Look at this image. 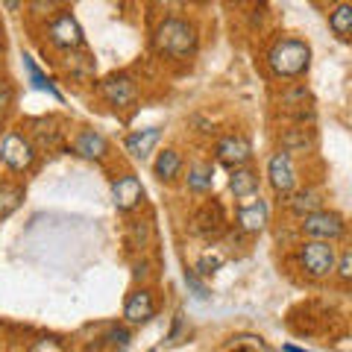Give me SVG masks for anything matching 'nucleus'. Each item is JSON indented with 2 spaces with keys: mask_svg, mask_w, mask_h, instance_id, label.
<instances>
[{
  "mask_svg": "<svg viewBox=\"0 0 352 352\" xmlns=\"http://www.w3.org/2000/svg\"><path fill=\"white\" fill-rule=\"evenodd\" d=\"M197 44H200V36H197V27L188 18L170 15L153 32V47H156V53L164 59H173V62L191 59L197 53Z\"/></svg>",
  "mask_w": 352,
  "mask_h": 352,
  "instance_id": "f257e3e1",
  "label": "nucleus"
},
{
  "mask_svg": "<svg viewBox=\"0 0 352 352\" xmlns=\"http://www.w3.org/2000/svg\"><path fill=\"white\" fill-rule=\"evenodd\" d=\"M267 68L276 80H300L311 68V47L302 38H276L267 50Z\"/></svg>",
  "mask_w": 352,
  "mask_h": 352,
  "instance_id": "f03ea898",
  "label": "nucleus"
},
{
  "mask_svg": "<svg viewBox=\"0 0 352 352\" xmlns=\"http://www.w3.org/2000/svg\"><path fill=\"white\" fill-rule=\"evenodd\" d=\"M335 261H338V250L335 244H323V241H302L296 244V264L308 279L323 282L335 273Z\"/></svg>",
  "mask_w": 352,
  "mask_h": 352,
  "instance_id": "7ed1b4c3",
  "label": "nucleus"
},
{
  "mask_svg": "<svg viewBox=\"0 0 352 352\" xmlns=\"http://www.w3.org/2000/svg\"><path fill=\"white\" fill-rule=\"evenodd\" d=\"M38 159V147L27 132L9 129L0 138V164H6L12 173H27Z\"/></svg>",
  "mask_w": 352,
  "mask_h": 352,
  "instance_id": "20e7f679",
  "label": "nucleus"
},
{
  "mask_svg": "<svg viewBox=\"0 0 352 352\" xmlns=\"http://www.w3.org/2000/svg\"><path fill=\"white\" fill-rule=\"evenodd\" d=\"M300 232L305 241H323V244H335L346 235V220L340 212L332 208H320L300 220Z\"/></svg>",
  "mask_w": 352,
  "mask_h": 352,
  "instance_id": "39448f33",
  "label": "nucleus"
},
{
  "mask_svg": "<svg viewBox=\"0 0 352 352\" xmlns=\"http://www.w3.org/2000/svg\"><path fill=\"white\" fill-rule=\"evenodd\" d=\"M44 32H47L50 47L65 50V53H71V50H82V44H85V36H82L80 21H76V18L71 15V9H65V6H62L59 12L47 21V27H44Z\"/></svg>",
  "mask_w": 352,
  "mask_h": 352,
  "instance_id": "423d86ee",
  "label": "nucleus"
},
{
  "mask_svg": "<svg viewBox=\"0 0 352 352\" xmlns=\"http://www.w3.org/2000/svg\"><path fill=\"white\" fill-rule=\"evenodd\" d=\"M267 182H270V188L276 191L279 197L294 194L296 185H300V173H296L294 156H288L285 150L273 153V156L267 159Z\"/></svg>",
  "mask_w": 352,
  "mask_h": 352,
  "instance_id": "0eeeda50",
  "label": "nucleus"
},
{
  "mask_svg": "<svg viewBox=\"0 0 352 352\" xmlns=\"http://www.w3.org/2000/svg\"><path fill=\"white\" fill-rule=\"evenodd\" d=\"M100 94L115 112H126L138 103V82L126 74H112L100 82Z\"/></svg>",
  "mask_w": 352,
  "mask_h": 352,
  "instance_id": "6e6552de",
  "label": "nucleus"
},
{
  "mask_svg": "<svg viewBox=\"0 0 352 352\" xmlns=\"http://www.w3.org/2000/svg\"><path fill=\"white\" fill-rule=\"evenodd\" d=\"M214 159L220 164H226V168H244V164L252 159V144L247 135H241V132H229V135L217 138L214 144Z\"/></svg>",
  "mask_w": 352,
  "mask_h": 352,
  "instance_id": "1a4fd4ad",
  "label": "nucleus"
},
{
  "mask_svg": "<svg viewBox=\"0 0 352 352\" xmlns=\"http://www.w3.org/2000/svg\"><path fill=\"white\" fill-rule=\"evenodd\" d=\"M112 200L118 206V212H135V208L144 203V185L135 173H120L112 179Z\"/></svg>",
  "mask_w": 352,
  "mask_h": 352,
  "instance_id": "9d476101",
  "label": "nucleus"
},
{
  "mask_svg": "<svg viewBox=\"0 0 352 352\" xmlns=\"http://www.w3.org/2000/svg\"><path fill=\"white\" fill-rule=\"evenodd\" d=\"M270 223V206L264 200H252V203H244L238 206L235 212V226L241 229L244 235H258L264 232Z\"/></svg>",
  "mask_w": 352,
  "mask_h": 352,
  "instance_id": "9b49d317",
  "label": "nucleus"
},
{
  "mask_svg": "<svg viewBox=\"0 0 352 352\" xmlns=\"http://www.w3.org/2000/svg\"><path fill=\"white\" fill-rule=\"evenodd\" d=\"M153 314H156V296H153L150 288H135V291L126 296V302H124V320L129 326L147 323Z\"/></svg>",
  "mask_w": 352,
  "mask_h": 352,
  "instance_id": "f8f14e48",
  "label": "nucleus"
},
{
  "mask_svg": "<svg viewBox=\"0 0 352 352\" xmlns=\"http://www.w3.org/2000/svg\"><path fill=\"white\" fill-rule=\"evenodd\" d=\"M74 153L88 162H106L112 147H109V141L97 129H82V132H76V138H74Z\"/></svg>",
  "mask_w": 352,
  "mask_h": 352,
  "instance_id": "ddd939ff",
  "label": "nucleus"
},
{
  "mask_svg": "<svg viewBox=\"0 0 352 352\" xmlns=\"http://www.w3.org/2000/svg\"><path fill=\"white\" fill-rule=\"evenodd\" d=\"M159 141H162V129H159V126L135 129V132H129V135L124 138V150L129 153L132 159H147L150 153L156 150Z\"/></svg>",
  "mask_w": 352,
  "mask_h": 352,
  "instance_id": "4468645a",
  "label": "nucleus"
},
{
  "mask_svg": "<svg viewBox=\"0 0 352 352\" xmlns=\"http://www.w3.org/2000/svg\"><path fill=\"white\" fill-rule=\"evenodd\" d=\"M258 173L252 170V168H235L232 173H229V191L235 194V200H250V197H256L258 194Z\"/></svg>",
  "mask_w": 352,
  "mask_h": 352,
  "instance_id": "2eb2a0df",
  "label": "nucleus"
},
{
  "mask_svg": "<svg viewBox=\"0 0 352 352\" xmlns=\"http://www.w3.org/2000/svg\"><path fill=\"white\" fill-rule=\"evenodd\" d=\"M288 208L294 217H308L311 212H320L323 208V194L317 188H296L294 194H288Z\"/></svg>",
  "mask_w": 352,
  "mask_h": 352,
  "instance_id": "dca6fc26",
  "label": "nucleus"
},
{
  "mask_svg": "<svg viewBox=\"0 0 352 352\" xmlns=\"http://www.w3.org/2000/svg\"><path fill=\"white\" fill-rule=\"evenodd\" d=\"M153 173H156V179H162V182H173L176 176L182 173V156H179V150H173V147L162 150L159 156H156V162H153Z\"/></svg>",
  "mask_w": 352,
  "mask_h": 352,
  "instance_id": "f3484780",
  "label": "nucleus"
},
{
  "mask_svg": "<svg viewBox=\"0 0 352 352\" xmlns=\"http://www.w3.org/2000/svg\"><path fill=\"white\" fill-rule=\"evenodd\" d=\"M185 182H188V191H194V194L212 191V185H214V168H212V162H194L191 168H188Z\"/></svg>",
  "mask_w": 352,
  "mask_h": 352,
  "instance_id": "a211bd4d",
  "label": "nucleus"
},
{
  "mask_svg": "<svg viewBox=\"0 0 352 352\" xmlns=\"http://www.w3.org/2000/svg\"><path fill=\"white\" fill-rule=\"evenodd\" d=\"M217 206L220 203H206L200 212L191 217V229H194L197 235H214V232H220V226H223V212L212 217V212H214Z\"/></svg>",
  "mask_w": 352,
  "mask_h": 352,
  "instance_id": "6ab92c4d",
  "label": "nucleus"
},
{
  "mask_svg": "<svg viewBox=\"0 0 352 352\" xmlns=\"http://www.w3.org/2000/svg\"><path fill=\"white\" fill-rule=\"evenodd\" d=\"M329 30H332L340 41L352 38V6L349 3H338L332 12H329Z\"/></svg>",
  "mask_w": 352,
  "mask_h": 352,
  "instance_id": "aec40b11",
  "label": "nucleus"
},
{
  "mask_svg": "<svg viewBox=\"0 0 352 352\" xmlns=\"http://www.w3.org/2000/svg\"><path fill=\"white\" fill-rule=\"evenodd\" d=\"M21 203H24V185L21 182H0V217H9L12 212H18Z\"/></svg>",
  "mask_w": 352,
  "mask_h": 352,
  "instance_id": "412c9836",
  "label": "nucleus"
},
{
  "mask_svg": "<svg viewBox=\"0 0 352 352\" xmlns=\"http://www.w3.org/2000/svg\"><path fill=\"white\" fill-rule=\"evenodd\" d=\"M314 147V138H311V129H305V126H296V129H288L282 135V150L288 153H308Z\"/></svg>",
  "mask_w": 352,
  "mask_h": 352,
  "instance_id": "4be33fe9",
  "label": "nucleus"
},
{
  "mask_svg": "<svg viewBox=\"0 0 352 352\" xmlns=\"http://www.w3.org/2000/svg\"><path fill=\"white\" fill-rule=\"evenodd\" d=\"M65 71H68L74 80H88V76L94 74V59L82 50H71L68 56H65Z\"/></svg>",
  "mask_w": 352,
  "mask_h": 352,
  "instance_id": "5701e85b",
  "label": "nucleus"
},
{
  "mask_svg": "<svg viewBox=\"0 0 352 352\" xmlns=\"http://www.w3.org/2000/svg\"><path fill=\"white\" fill-rule=\"evenodd\" d=\"M24 68H27V76H30V82L36 85L38 91H47V94H53V97H56V100L62 103V91H59L56 85H53V80H50V76L44 74V71L38 68L36 62H32V56H24Z\"/></svg>",
  "mask_w": 352,
  "mask_h": 352,
  "instance_id": "b1692460",
  "label": "nucleus"
},
{
  "mask_svg": "<svg viewBox=\"0 0 352 352\" xmlns=\"http://www.w3.org/2000/svg\"><path fill=\"white\" fill-rule=\"evenodd\" d=\"M129 340H132V335H129L126 326H112V329L106 332V346H109V349L124 352V349L129 346Z\"/></svg>",
  "mask_w": 352,
  "mask_h": 352,
  "instance_id": "393cba45",
  "label": "nucleus"
},
{
  "mask_svg": "<svg viewBox=\"0 0 352 352\" xmlns=\"http://www.w3.org/2000/svg\"><path fill=\"white\" fill-rule=\"evenodd\" d=\"M226 261V256L223 252H206V256H200V261L194 264V273H203V276H208V273H214V270H220V264Z\"/></svg>",
  "mask_w": 352,
  "mask_h": 352,
  "instance_id": "a878e982",
  "label": "nucleus"
},
{
  "mask_svg": "<svg viewBox=\"0 0 352 352\" xmlns=\"http://www.w3.org/2000/svg\"><path fill=\"white\" fill-rule=\"evenodd\" d=\"M335 273H338V279L340 282H349L352 279V252L349 250H340L338 252V261H335Z\"/></svg>",
  "mask_w": 352,
  "mask_h": 352,
  "instance_id": "bb28decb",
  "label": "nucleus"
},
{
  "mask_svg": "<svg viewBox=\"0 0 352 352\" xmlns=\"http://www.w3.org/2000/svg\"><path fill=\"white\" fill-rule=\"evenodd\" d=\"M185 285L191 288V294L197 296V300H208V288H206V282L197 276L194 270H185Z\"/></svg>",
  "mask_w": 352,
  "mask_h": 352,
  "instance_id": "cd10ccee",
  "label": "nucleus"
},
{
  "mask_svg": "<svg viewBox=\"0 0 352 352\" xmlns=\"http://www.w3.org/2000/svg\"><path fill=\"white\" fill-rule=\"evenodd\" d=\"M15 100V91H12V85H9L6 80H0V118H3L9 112V106H12Z\"/></svg>",
  "mask_w": 352,
  "mask_h": 352,
  "instance_id": "c85d7f7f",
  "label": "nucleus"
},
{
  "mask_svg": "<svg viewBox=\"0 0 352 352\" xmlns=\"http://www.w3.org/2000/svg\"><path fill=\"white\" fill-rule=\"evenodd\" d=\"M285 352H311V349H300V346H294V344H288V346H285Z\"/></svg>",
  "mask_w": 352,
  "mask_h": 352,
  "instance_id": "c756f323",
  "label": "nucleus"
},
{
  "mask_svg": "<svg viewBox=\"0 0 352 352\" xmlns=\"http://www.w3.org/2000/svg\"><path fill=\"white\" fill-rule=\"evenodd\" d=\"M235 352H244V349H235Z\"/></svg>",
  "mask_w": 352,
  "mask_h": 352,
  "instance_id": "7c9ffc66",
  "label": "nucleus"
}]
</instances>
